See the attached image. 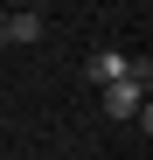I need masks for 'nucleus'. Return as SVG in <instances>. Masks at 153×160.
<instances>
[{
	"mask_svg": "<svg viewBox=\"0 0 153 160\" xmlns=\"http://www.w3.org/2000/svg\"><path fill=\"white\" fill-rule=\"evenodd\" d=\"M146 77H153V70L139 63L132 77H118V84H105V112H111V118H139V112H146Z\"/></svg>",
	"mask_w": 153,
	"mask_h": 160,
	"instance_id": "1",
	"label": "nucleus"
},
{
	"mask_svg": "<svg viewBox=\"0 0 153 160\" xmlns=\"http://www.w3.org/2000/svg\"><path fill=\"white\" fill-rule=\"evenodd\" d=\"M132 70H139V63L125 56V49H97V56L84 63V77H91L97 91H105V84H118V77H132Z\"/></svg>",
	"mask_w": 153,
	"mask_h": 160,
	"instance_id": "2",
	"label": "nucleus"
},
{
	"mask_svg": "<svg viewBox=\"0 0 153 160\" xmlns=\"http://www.w3.org/2000/svg\"><path fill=\"white\" fill-rule=\"evenodd\" d=\"M0 35H7V42H42V14H35V7L0 14Z\"/></svg>",
	"mask_w": 153,
	"mask_h": 160,
	"instance_id": "3",
	"label": "nucleus"
},
{
	"mask_svg": "<svg viewBox=\"0 0 153 160\" xmlns=\"http://www.w3.org/2000/svg\"><path fill=\"white\" fill-rule=\"evenodd\" d=\"M0 49H7V35H0Z\"/></svg>",
	"mask_w": 153,
	"mask_h": 160,
	"instance_id": "4",
	"label": "nucleus"
}]
</instances>
